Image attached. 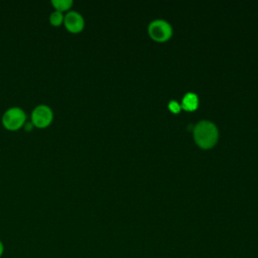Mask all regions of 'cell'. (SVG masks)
I'll use <instances>...</instances> for the list:
<instances>
[{
	"mask_svg": "<svg viewBox=\"0 0 258 258\" xmlns=\"http://www.w3.org/2000/svg\"><path fill=\"white\" fill-rule=\"evenodd\" d=\"M196 142L204 148L212 147L218 139L217 126L208 120L200 121L194 128Z\"/></svg>",
	"mask_w": 258,
	"mask_h": 258,
	"instance_id": "1",
	"label": "cell"
},
{
	"mask_svg": "<svg viewBox=\"0 0 258 258\" xmlns=\"http://www.w3.org/2000/svg\"><path fill=\"white\" fill-rule=\"evenodd\" d=\"M1 121L7 130L15 131L26 123V113L21 107L12 106L4 111Z\"/></svg>",
	"mask_w": 258,
	"mask_h": 258,
	"instance_id": "2",
	"label": "cell"
},
{
	"mask_svg": "<svg viewBox=\"0 0 258 258\" xmlns=\"http://www.w3.org/2000/svg\"><path fill=\"white\" fill-rule=\"evenodd\" d=\"M31 123L37 128L47 127L53 120V111L46 104L36 105L31 111Z\"/></svg>",
	"mask_w": 258,
	"mask_h": 258,
	"instance_id": "3",
	"label": "cell"
},
{
	"mask_svg": "<svg viewBox=\"0 0 258 258\" xmlns=\"http://www.w3.org/2000/svg\"><path fill=\"white\" fill-rule=\"evenodd\" d=\"M148 32L153 39L157 41H163L170 37L172 29L167 21L156 19L149 24Z\"/></svg>",
	"mask_w": 258,
	"mask_h": 258,
	"instance_id": "4",
	"label": "cell"
},
{
	"mask_svg": "<svg viewBox=\"0 0 258 258\" xmlns=\"http://www.w3.org/2000/svg\"><path fill=\"white\" fill-rule=\"evenodd\" d=\"M63 25L72 33L81 32L85 26L83 15L76 10H69L63 17Z\"/></svg>",
	"mask_w": 258,
	"mask_h": 258,
	"instance_id": "5",
	"label": "cell"
},
{
	"mask_svg": "<svg viewBox=\"0 0 258 258\" xmlns=\"http://www.w3.org/2000/svg\"><path fill=\"white\" fill-rule=\"evenodd\" d=\"M199 104V98L198 96L192 93V92H188L186 93L181 101V107L185 110H195L198 107Z\"/></svg>",
	"mask_w": 258,
	"mask_h": 258,
	"instance_id": "6",
	"label": "cell"
},
{
	"mask_svg": "<svg viewBox=\"0 0 258 258\" xmlns=\"http://www.w3.org/2000/svg\"><path fill=\"white\" fill-rule=\"evenodd\" d=\"M51 4L54 7V10L63 12L69 11L72 5L74 4L73 0H51Z\"/></svg>",
	"mask_w": 258,
	"mask_h": 258,
	"instance_id": "7",
	"label": "cell"
},
{
	"mask_svg": "<svg viewBox=\"0 0 258 258\" xmlns=\"http://www.w3.org/2000/svg\"><path fill=\"white\" fill-rule=\"evenodd\" d=\"M63 17L64 15L62 14V12L53 10L49 15V22L53 26H59L60 24L63 23Z\"/></svg>",
	"mask_w": 258,
	"mask_h": 258,
	"instance_id": "8",
	"label": "cell"
},
{
	"mask_svg": "<svg viewBox=\"0 0 258 258\" xmlns=\"http://www.w3.org/2000/svg\"><path fill=\"white\" fill-rule=\"evenodd\" d=\"M168 107H169V109H170L173 113H177V112H179V110H180V105H179L178 102L175 101V100H171V101L168 103Z\"/></svg>",
	"mask_w": 258,
	"mask_h": 258,
	"instance_id": "9",
	"label": "cell"
},
{
	"mask_svg": "<svg viewBox=\"0 0 258 258\" xmlns=\"http://www.w3.org/2000/svg\"><path fill=\"white\" fill-rule=\"evenodd\" d=\"M3 253H4V244H3V242L0 240V258H1V256L3 255Z\"/></svg>",
	"mask_w": 258,
	"mask_h": 258,
	"instance_id": "10",
	"label": "cell"
}]
</instances>
